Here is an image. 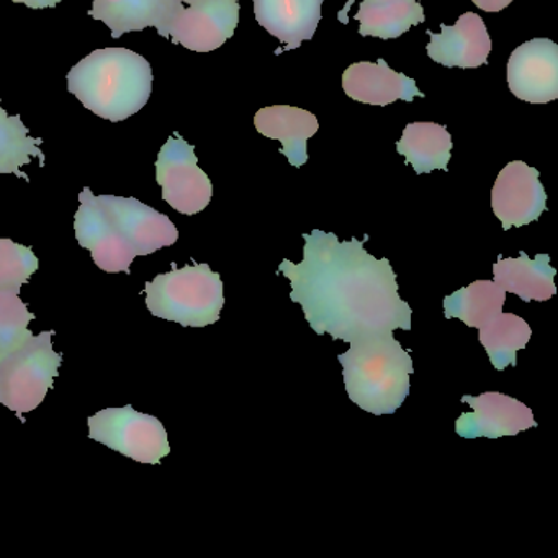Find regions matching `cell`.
I'll use <instances>...</instances> for the list:
<instances>
[{
  "instance_id": "obj_11",
  "label": "cell",
  "mask_w": 558,
  "mask_h": 558,
  "mask_svg": "<svg viewBox=\"0 0 558 558\" xmlns=\"http://www.w3.org/2000/svg\"><path fill=\"white\" fill-rule=\"evenodd\" d=\"M97 198L136 256H149L178 243L179 231L171 218L138 198L116 195H99Z\"/></svg>"
},
{
  "instance_id": "obj_29",
  "label": "cell",
  "mask_w": 558,
  "mask_h": 558,
  "mask_svg": "<svg viewBox=\"0 0 558 558\" xmlns=\"http://www.w3.org/2000/svg\"><path fill=\"white\" fill-rule=\"evenodd\" d=\"M355 0H349L348 4L344 5V9H342L341 12L338 14L339 22L341 24H348V12L349 9L352 8V4H354ZM368 2H407V0H368ZM416 2H420V0H416Z\"/></svg>"
},
{
  "instance_id": "obj_1",
  "label": "cell",
  "mask_w": 558,
  "mask_h": 558,
  "mask_svg": "<svg viewBox=\"0 0 558 558\" xmlns=\"http://www.w3.org/2000/svg\"><path fill=\"white\" fill-rule=\"evenodd\" d=\"M303 240L302 263L283 259L277 272L290 280V300L302 305L316 335L351 342L410 331L413 310L398 293L390 260L368 254L357 238L342 243L335 233L313 230Z\"/></svg>"
},
{
  "instance_id": "obj_7",
  "label": "cell",
  "mask_w": 558,
  "mask_h": 558,
  "mask_svg": "<svg viewBox=\"0 0 558 558\" xmlns=\"http://www.w3.org/2000/svg\"><path fill=\"white\" fill-rule=\"evenodd\" d=\"M156 182L161 185L166 204L189 217L204 211L214 197V185L198 168L194 146L179 135L171 136L159 151Z\"/></svg>"
},
{
  "instance_id": "obj_19",
  "label": "cell",
  "mask_w": 558,
  "mask_h": 558,
  "mask_svg": "<svg viewBox=\"0 0 558 558\" xmlns=\"http://www.w3.org/2000/svg\"><path fill=\"white\" fill-rule=\"evenodd\" d=\"M495 283L505 292L514 293L524 302H547L557 293L554 283L557 270L550 266L548 254H538L531 259L524 251L519 257H501L493 266Z\"/></svg>"
},
{
  "instance_id": "obj_24",
  "label": "cell",
  "mask_w": 558,
  "mask_h": 558,
  "mask_svg": "<svg viewBox=\"0 0 558 558\" xmlns=\"http://www.w3.org/2000/svg\"><path fill=\"white\" fill-rule=\"evenodd\" d=\"M40 138H34L31 130L24 125L21 117L8 116L0 106V174H15L27 179L21 171L31 165L32 159H40L44 165L45 155L41 151Z\"/></svg>"
},
{
  "instance_id": "obj_8",
  "label": "cell",
  "mask_w": 558,
  "mask_h": 558,
  "mask_svg": "<svg viewBox=\"0 0 558 558\" xmlns=\"http://www.w3.org/2000/svg\"><path fill=\"white\" fill-rule=\"evenodd\" d=\"M77 243L90 251L94 263L107 274H130L136 253L117 230L106 208L89 187L80 194V210L74 217Z\"/></svg>"
},
{
  "instance_id": "obj_23",
  "label": "cell",
  "mask_w": 558,
  "mask_h": 558,
  "mask_svg": "<svg viewBox=\"0 0 558 558\" xmlns=\"http://www.w3.org/2000/svg\"><path fill=\"white\" fill-rule=\"evenodd\" d=\"M480 344L485 348L489 362L496 371L518 364V351H522L531 339V326L521 316L499 313L498 316L478 329Z\"/></svg>"
},
{
  "instance_id": "obj_2",
  "label": "cell",
  "mask_w": 558,
  "mask_h": 558,
  "mask_svg": "<svg viewBox=\"0 0 558 558\" xmlns=\"http://www.w3.org/2000/svg\"><path fill=\"white\" fill-rule=\"evenodd\" d=\"M68 89L100 119L123 122L149 102L151 64L126 48L96 50L70 71Z\"/></svg>"
},
{
  "instance_id": "obj_21",
  "label": "cell",
  "mask_w": 558,
  "mask_h": 558,
  "mask_svg": "<svg viewBox=\"0 0 558 558\" xmlns=\"http://www.w3.org/2000/svg\"><path fill=\"white\" fill-rule=\"evenodd\" d=\"M359 34L362 37H377L381 40L401 37L414 25L426 21L423 5L416 0L407 2H368L362 0L357 15Z\"/></svg>"
},
{
  "instance_id": "obj_6",
  "label": "cell",
  "mask_w": 558,
  "mask_h": 558,
  "mask_svg": "<svg viewBox=\"0 0 558 558\" xmlns=\"http://www.w3.org/2000/svg\"><path fill=\"white\" fill-rule=\"evenodd\" d=\"M87 423L90 439L135 462L159 465L171 453L165 424L130 404L100 410Z\"/></svg>"
},
{
  "instance_id": "obj_20",
  "label": "cell",
  "mask_w": 558,
  "mask_h": 558,
  "mask_svg": "<svg viewBox=\"0 0 558 558\" xmlns=\"http://www.w3.org/2000/svg\"><path fill=\"white\" fill-rule=\"evenodd\" d=\"M397 151L413 166L416 174L436 169L447 171L452 155V136L446 126L433 122L410 123L397 143Z\"/></svg>"
},
{
  "instance_id": "obj_5",
  "label": "cell",
  "mask_w": 558,
  "mask_h": 558,
  "mask_svg": "<svg viewBox=\"0 0 558 558\" xmlns=\"http://www.w3.org/2000/svg\"><path fill=\"white\" fill-rule=\"evenodd\" d=\"M53 331L32 336L21 349L0 361V404L22 421L44 403L60 374L63 354L54 351Z\"/></svg>"
},
{
  "instance_id": "obj_17",
  "label": "cell",
  "mask_w": 558,
  "mask_h": 558,
  "mask_svg": "<svg viewBox=\"0 0 558 558\" xmlns=\"http://www.w3.org/2000/svg\"><path fill=\"white\" fill-rule=\"evenodd\" d=\"M325 0H254L257 24L272 37L295 50L303 41L312 40L322 21Z\"/></svg>"
},
{
  "instance_id": "obj_16",
  "label": "cell",
  "mask_w": 558,
  "mask_h": 558,
  "mask_svg": "<svg viewBox=\"0 0 558 558\" xmlns=\"http://www.w3.org/2000/svg\"><path fill=\"white\" fill-rule=\"evenodd\" d=\"M342 89L355 102L385 107L397 100L413 102L414 97L423 99L424 94L416 87V81L397 73L387 61L352 64L342 74Z\"/></svg>"
},
{
  "instance_id": "obj_4",
  "label": "cell",
  "mask_w": 558,
  "mask_h": 558,
  "mask_svg": "<svg viewBox=\"0 0 558 558\" xmlns=\"http://www.w3.org/2000/svg\"><path fill=\"white\" fill-rule=\"evenodd\" d=\"M145 283L146 308L156 318L185 328H205L220 322L225 306L220 274L208 264L178 267Z\"/></svg>"
},
{
  "instance_id": "obj_13",
  "label": "cell",
  "mask_w": 558,
  "mask_h": 558,
  "mask_svg": "<svg viewBox=\"0 0 558 558\" xmlns=\"http://www.w3.org/2000/svg\"><path fill=\"white\" fill-rule=\"evenodd\" d=\"M460 401L473 410L472 413H462L456 421V433L465 439L518 436L522 430L538 426L531 408L498 391H486L478 397L463 395Z\"/></svg>"
},
{
  "instance_id": "obj_30",
  "label": "cell",
  "mask_w": 558,
  "mask_h": 558,
  "mask_svg": "<svg viewBox=\"0 0 558 558\" xmlns=\"http://www.w3.org/2000/svg\"><path fill=\"white\" fill-rule=\"evenodd\" d=\"M179 2H181V4H187V5H191V4H194V2H197V0H179Z\"/></svg>"
},
{
  "instance_id": "obj_3",
  "label": "cell",
  "mask_w": 558,
  "mask_h": 558,
  "mask_svg": "<svg viewBox=\"0 0 558 558\" xmlns=\"http://www.w3.org/2000/svg\"><path fill=\"white\" fill-rule=\"evenodd\" d=\"M349 344V351L338 355L349 398L375 416L393 414L410 395V377L414 374L410 352L391 331Z\"/></svg>"
},
{
  "instance_id": "obj_28",
  "label": "cell",
  "mask_w": 558,
  "mask_h": 558,
  "mask_svg": "<svg viewBox=\"0 0 558 558\" xmlns=\"http://www.w3.org/2000/svg\"><path fill=\"white\" fill-rule=\"evenodd\" d=\"M15 4H24L31 9L57 8L61 0H12Z\"/></svg>"
},
{
  "instance_id": "obj_15",
  "label": "cell",
  "mask_w": 558,
  "mask_h": 558,
  "mask_svg": "<svg viewBox=\"0 0 558 558\" xmlns=\"http://www.w3.org/2000/svg\"><path fill=\"white\" fill-rule=\"evenodd\" d=\"M182 8L179 0H94L89 15L104 22L113 38L146 28H156L162 38H169V28Z\"/></svg>"
},
{
  "instance_id": "obj_12",
  "label": "cell",
  "mask_w": 558,
  "mask_h": 558,
  "mask_svg": "<svg viewBox=\"0 0 558 558\" xmlns=\"http://www.w3.org/2000/svg\"><path fill=\"white\" fill-rule=\"evenodd\" d=\"M509 90L529 104L558 99V45L534 38L512 51L508 61Z\"/></svg>"
},
{
  "instance_id": "obj_10",
  "label": "cell",
  "mask_w": 558,
  "mask_h": 558,
  "mask_svg": "<svg viewBox=\"0 0 558 558\" xmlns=\"http://www.w3.org/2000/svg\"><path fill=\"white\" fill-rule=\"evenodd\" d=\"M492 208L506 231L537 221L547 211L537 169L522 161L509 162L493 185Z\"/></svg>"
},
{
  "instance_id": "obj_26",
  "label": "cell",
  "mask_w": 558,
  "mask_h": 558,
  "mask_svg": "<svg viewBox=\"0 0 558 558\" xmlns=\"http://www.w3.org/2000/svg\"><path fill=\"white\" fill-rule=\"evenodd\" d=\"M38 257L32 247L22 246L9 238H0V289L21 293L38 270Z\"/></svg>"
},
{
  "instance_id": "obj_22",
  "label": "cell",
  "mask_w": 558,
  "mask_h": 558,
  "mask_svg": "<svg viewBox=\"0 0 558 558\" xmlns=\"http://www.w3.org/2000/svg\"><path fill=\"white\" fill-rule=\"evenodd\" d=\"M506 292L492 280H476L444 299V316L460 319L469 328H483L502 312Z\"/></svg>"
},
{
  "instance_id": "obj_25",
  "label": "cell",
  "mask_w": 558,
  "mask_h": 558,
  "mask_svg": "<svg viewBox=\"0 0 558 558\" xmlns=\"http://www.w3.org/2000/svg\"><path fill=\"white\" fill-rule=\"evenodd\" d=\"M35 313L22 302L21 293L0 289V361L21 349L32 338Z\"/></svg>"
},
{
  "instance_id": "obj_14",
  "label": "cell",
  "mask_w": 558,
  "mask_h": 558,
  "mask_svg": "<svg viewBox=\"0 0 558 558\" xmlns=\"http://www.w3.org/2000/svg\"><path fill=\"white\" fill-rule=\"evenodd\" d=\"M427 34L430 37L427 54L442 66L476 70L488 63L492 38L483 19L473 12L460 15L453 27L440 25V34Z\"/></svg>"
},
{
  "instance_id": "obj_27",
  "label": "cell",
  "mask_w": 558,
  "mask_h": 558,
  "mask_svg": "<svg viewBox=\"0 0 558 558\" xmlns=\"http://www.w3.org/2000/svg\"><path fill=\"white\" fill-rule=\"evenodd\" d=\"M476 8L485 12H499L508 8L512 0H470Z\"/></svg>"
},
{
  "instance_id": "obj_9",
  "label": "cell",
  "mask_w": 558,
  "mask_h": 558,
  "mask_svg": "<svg viewBox=\"0 0 558 558\" xmlns=\"http://www.w3.org/2000/svg\"><path fill=\"white\" fill-rule=\"evenodd\" d=\"M240 0H197L182 8L169 28V40L197 53H210L233 37Z\"/></svg>"
},
{
  "instance_id": "obj_18",
  "label": "cell",
  "mask_w": 558,
  "mask_h": 558,
  "mask_svg": "<svg viewBox=\"0 0 558 558\" xmlns=\"http://www.w3.org/2000/svg\"><path fill=\"white\" fill-rule=\"evenodd\" d=\"M260 135L282 143V153L290 165L302 168L308 161L306 142L318 132L319 123L313 113L299 107L272 106L260 109L254 117Z\"/></svg>"
}]
</instances>
